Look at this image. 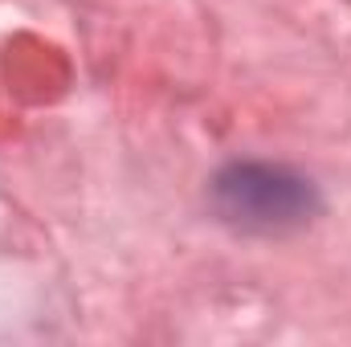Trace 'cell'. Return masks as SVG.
I'll return each instance as SVG.
<instances>
[{
  "mask_svg": "<svg viewBox=\"0 0 351 347\" xmlns=\"http://www.w3.org/2000/svg\"><path fill=\"white\" fill-rule=\"evenodd\" d=\"M213 204L245 233H290L319 213V188L278 164H233L217 176Z\"/></svg>",
  "mask_w": 351,
  "mask_h": 347,
  "instance_id": "1",
  "label": "cell"
}]
</instances>
